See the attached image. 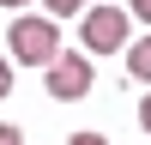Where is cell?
Masks as SVG:
<instances>
[{
  "label": "cell",
  "instance_id": "10",
  "mask_svg": "<svg viewBox=\"0 0 151 145\" xmlns=\"http://www.w3.org/2000/svg\"><path fill=\"white\" fill-rule=\"evenodd\" d=\"M139 127L151 133V97H145V103H139Z\"/></svg>",
  "mask_w": 151,
  "mask_h": 145
},
{
  "label": "cell",
  "instance_id": "4",
  "mask_svg": "<svg viewBox=\"0 0 151 145\" xmlns=\"http://www.w3.org/2000/svg\"><path fill=\"white\" fill-rule=\"evenodd\" d=\"M121 55H127V72H133V79H139V85H151V30H145V36H133Z\"/></svg>",
  "mask_w": 151,
  "mask_h": 145
},
{
  "label": "cell",
  "instance_id": "8",
  "mask_svg": "<svg viewBox=\"0 0 151 145\" xmlns=\"http://www.w3.org/2000/svg\"><path fill=\"white\" fill-rule=\"evenodd\" d=\"M67 145H109V133H91V127H85V133H73Z\"/></svg>",
  "mask_w": 151,
  "mask_h": 145
},
{
  "label": "cell",
  "instance_id": "6",
  "mask_svg": "<svg viewBox=\"0 0 151 145\" xmlns=\"http://www.w3.org/2000/svg\"><path fill=\"white\" fill-rule=\"evenodd\" d=\"M127 18L133 24H151V0H127Z\"/></svg>",
  "mask_w": 151,
  "mask_h": 145
},
{
  "label": "cell",
  "instance_id": "7",
  "mask_svg": "<svg viewBox=\"0 0 151 145\" xmlns=\"http://www.w3.org/2000/svg\"><path fill=\"white\" fill-rule=\"evenodd\" d=\"M6 97H12V60L0 55V103H6Z\"/></svg>",
  "mask_w": 151,
  "mask_h": 145
},
{
  "label": "cell",
  "instance_id": "3",
  "mask_svg": "<svg viewBox=\"0 0 151 145\" xmlns=\"http://www.w3.org/2000/svg\"><path fill=\"white\" fill-rule=\"evenodd\" d=\"M91 85H97V67H91V55H79V48H60V55L42 67V91L55 97V103H79V97H91Z\"/></svg>",
  "mask_w": 151,
  "mask_h": 145
},
{
  "label": "cell",
  "instance_id": "5",
  "mask_svg": "<svg viewBox=\"0 0 151 145\" xmlns=\"http://www.w3.org/2000/svg\"><path fill=\"white\" fill-rule=\"evenodd\" d=\"M79 12H85V0H42V18H79Z\"/></svg>",
  "mask_w": 151,
  "mask_h": 145
},
{
  "label": "cell",
  "instance_id": "2",
  "mask_svg": "<svg viewBox=\"0 0 151 145\" xmlns=\"http://www.w3.org/2000/svg\"><path fill=\"white\" fill-rule=\"evenodd\" d=\"M6 42H12V67H48L60 55V24L42 12H24V18H12Z\"/></svg>",
  "mask_w": 151,
  "mask_h": 145
},
{
  "label": "cell",
  "instance_id": "1",
  "mask_svg": "<svg viewBox=\"0 0 151 145\" xmlns=\"http://www.w3.org/2000/svg\"><path fill=\"white\" fill-rule=\"evenodd\" d=\"M79 55H121V48L133 42V18H127V6H85L79 12Z\"/></svg>",
  "mask_w": 151,
  "mask_h": 145
},
{
  "label": "cell",
  "instance_id": "9",
  "mask_svg": "<svg viewBox=\"0 0 151 145\" xmlns=\"http://www.w3.org/2000/svg\"><path fill=\"white\" fill-rule=\"evenodd\" d=\"M0 145H24V133H18V127H6V121H0Z\"/></svg>",
  "mask_w": 151,
  "mask_h": 145
},
{
  "label": "cell",
  "instance_id": "11",
  "mask_svg": "<svg viewBox=\"0 0 151 145\" xmlns=\"http://www.w3.org/2000/svg\"><path fill=\"white\" fill-rule=\"evenodd\" d=\"M24 6H30V0H0V12H24Z\"/></svg>",
  "mask_w": 151,
  "mask_h": 145
}]
</instances>
